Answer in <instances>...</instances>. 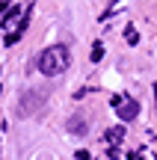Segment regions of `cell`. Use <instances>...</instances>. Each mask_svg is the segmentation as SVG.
<instances>
[{
	"instance_id": "obj_1",
	"label": "cell",
	"mask_w": 157,
	"mask_h": 160,
	"mask_svg": "<svg viewBox=\"0 0 157 160\" xmlns=\"http://www.w3.org/2000/svg\"><path fill=\"white\" fill-rule=\"evenodd\" d=\"M68 62H71V53H68L65 45L45 48V51L39 53V59H36V65H39V71L45 77H59L62 71H68Z\"/></svg>"
},
{
	"instance_id": "obj_2",
	"label": "cell",
	"mask_w": 157,
	"mask_h": 160,
	"mask_svg": "<svg viewBox=\"0 0 157 160\" xmlns=\"http://www.w3.org/2000/svg\"><path fill=\"white\" fill-rule=\"evenodd\" d=\"M45 101H47V92H45V89H27V92L21 95V101H18V110H21L24 116H27V113L36 116L42 107H45Z\"/></svg>"
},
{
	"instance_id": "obj_3",
	"label": "cell",
	"mask_w": 157,
	"mask_h": 160,
	"mask_svg": "<svg viewBox=\"0 0 157 160\" xmlns=\"http://www.w3.org/2000/svg\"><path fill=\"white\" fill-rule=\"evenodd\" d=\"M140 116V104L134 101V98H128L125 104H119V119L122 122H130V119H136Z\"/></svg>"
},
{
	"instance_id": "obj_4",
	"label": "cell",
	"mask_w": 157,
	"mask_h": 160,
	"mask_svg": "<svg viewBox=\"0 0 157 160\" xmlns=\"http://www.w3.org/2000/svg\"><path fill=\"white\" fill-rule=\"evenodd\" d=\"M65 128H68L71 133H77V137H83V133L89 131V125H86V119H83V116H71V119H68V125H65Z\"/></svg>"
},
{
	"instance_id": "obj_5",
	"label": "cell",
	"mask_w": 157,
	"mask_h": 160,
	"mask_svg": "<svg viewBox=\"0 0 157 160\" xmlns=\"http://www.w3.org/2000/svg\"><path fill=\"white\" fill-rule=\"evenodd\" d=\"M101 57H104V45L98 42V45H95V51H92V62H98Z\"/></svg>"
},
{
	"instance_id": "obj_6",
	"label": "cell",
	"mask_w": 157,
	"mask_h": 160,
	"mask_svg": "<svg viewBox=\"0 0 157 160\" xmlns=\"http://www.w3.org/2000/svg\"><path fill=\"white\" fill-rule=\"evenodd\" d=\"M128 42H130V45H136V30L134 27H128Z\"/></svg>"
}]
</instances>
